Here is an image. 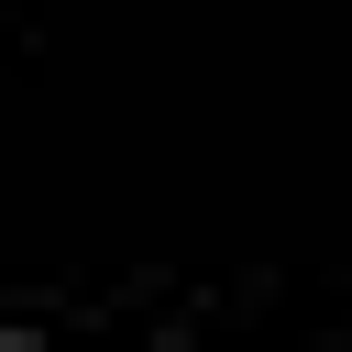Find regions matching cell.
I'll return each instance as SVG.
<instances>
[]
</instances>
